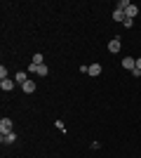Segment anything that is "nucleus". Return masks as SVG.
I'll return each instance as SVG.
<instances>
[{
  "instance_id": "nucleus-12",
  "label": "nucleus",
  "mask_w": 141,
  "mask_h": 158,
  "mask_svg": "<svg viewBox=\"0 0 141 158\" xmlns=\"http://www.w3.org/2000/svg\"><path fill=\"white\" fill-rule=\"evenodd\" d=\"M47 73H49V69H47L45 64H42V66H38V76H42V78H45Z\"/></svg>"
},
{
  "instance_id": "nucleus-14",
  "label": "nucleus",
  "mask_w": 141,
  "mask_h": 158,
  "mask_svg": "<svg viewBox=\"0 0 141 158\" xmlns=\"http://www.w3.org/2000/svg\"><path fill=\"white\" fill-rule=\"evenodd\" d=\"M0 80H7V66L5 64L0 66Z\"/></svg>"
},
{
  "instance_id": "nucleus-4",
  "label": "nucleus",
  "mask_w": 141,
  "mask_h": 158,
  "mask_svg": "<svg viewBox=\"0 0 141 158\" xmlns=\"http://www.w3.org/2000/svg\"><path fill=\"white\" fill-rule=\"evenodd\" d=\"M0 142H2V144H12V142H17V135H14V130H12V132H7V135H0Z\"/></svg>"
},
{
  "instance_id": "nucleus-3",
  "label": "nucleus",
  "mask_w": 141,
  "mask_h": 158,
  "mask_svg": "<svg viewBox=\"0 0 141 158\" xmlns=\"http://www.w3.org/2000/svg\"><path fill=\"white\" fill-rule=\"evenodd\" d=\"M122 66H125L127 71H134L136 69V59L134 57H125V59H122Z\"/></svg>"
},
{
  "instance_id": "nucleus-1",
  "label": "nucleus",
  "mask_w": 141,
  "mask_h": 158,
  "mask_svg": "<svg viewBox=\"0 0 141 158\" xmlns=\"http://www.w3.org/2000/svg\"><path fill=\"white\" fill-rule=\"evenodd\" d=\"M120 47H122L120 38H113L111 43H108V52H111V54H118V52H120Z\"/></svg>"
},
{
  "instance_id": "nucleus-16",
  "label": "nucleus",
  "mask_w": 141,
  "mask_h": 158,
  "mask_svg": "<svg viewBox=\"0 0 141 158\" xmlns=\"http://www.w3.org/2000/svg\"><path fill=\"white\" fill-rule=\"evenodd\" d=\"M136 69H141V57H139V59H136Z\"/></svg>"
},
{
  "instance_id": "nucleus-8",
  "label": "nucleus",
  "mask_w": 141,
  "mask_h": 158,
  "mask_svg": "<svg viewBox=\"0 0 141 158\" xmlns=\"http://www.w3.org/2000/svg\"><path fill=\"white\" fill-rule=\"evenodd\" d=\"M101 71H104V69H101V64H89V76H101Z\"/></svg>"
},
{
  "instance_id": "nucleus-15",
  "label": "nucleus",
  "mask_w": 141,
  "mask_h": 158,
  "mask_svg": "<svg viewBox=\"0 0 141 158\" xmlns=\"http://www.w3.org/2000/svg\"><path fill=\"white\" fill-rule=\"evenodd\" d=\"M132 24H134V19H125V24H122V26H125V28H132Z\"/></svg>"
},
{
  "instance_id": "nucleus-11",
  "label": "nucleus",
  "mask_w": 141,
  "mask_h": 158,
  "mask_svg": "<svg viewBox=\"0 0 141 158\" xmlns=\"http://www.w3.org/2000/svg\"><path fill=\"white\" fill-rule=\"evenodd\" d=\"M14 80H17V83H19V85H24V83H26V73H24V71H19V73H17V76H14Z\"/></svg>"
},
{
  "instance_id": "nucleus-9",
  "label": "nucleus",
  "mask_w": 141,
  "mask_h": 158,
  "mask_svg": "<svg viewBox=\"0 0 141 158\" xmlns=\"http://www.w3.org/2000/svg\"><path fill=\"white\" fill-rule=\"evenodd\" d=\"M125 19H127V17H125V12H120V10H115V12H113V21H118V24H125Z\"/></svg>"
},
{
  "instance_id": "nucleus-5",
  "label": "nucleus",
  "mask_w": 141,
  "mask_h": 158,
  "mask_svg": "<svg viewBox=\"0 0 141 158\" xmlns=\"http://www.w3.org/2000/svg\"><path fill=\"white\" fill-rule=\"evenodd\" d=\"M136 14H139V7L136 5H129L127 10H125V17H127V19H134Z\"/></svg>"
},
{
  "instance_id": "nucleus-10",
  "label": "nucleus",
  "mask_w": 141,
  "mask_h": 158,
  "mask_svg": "<svg viewBox=\"0 0 141 158\" xmlns=\"http://www.w3.org/2000/svg\"><path fill=\"white\" fill-rule=\"evenodd\" d=\"M129 5H132L129 0H118V5H115V10H120V12H125V10H127Z\"/></svg>"
},
{
  "instance_id": "nucleus-7",
  "label": "nucleus",
  "mask_w": 141,
  "mask_h": 158,
  "mask_svg": "<svg viewBox=\"0 0 141 158\" xmlns=\"http://www.w3.org/2000/svg\"><path fill=\"white\" fill-rule=\"evenodd\" d=\"M21 87H24V92H26V94H33L35 92V83H33V80H26Z\"/></svg>"
},
{
  "instance_id": "nucleus-6",
  "label": "nucleus",
  "mask_w": 141,
  "mask_h": 158,
  "mask_svg": "<svg viewBox=\"0 0 141 158\" xmlns=\"http://www.w3.org/2000/svg\"><path fill=\"white\" fill-rule=\"evenodd\" d=\"M14 85H17V80H10V78H7V80H0V87H2L5 92H10Z\"/></svg>"
},
{
  "instance_id": "nucleus-2",
  "label": "nucleus",
  "mask_w": 141,
  "mask_h": 158,
  "mask_svg": "<svg viewBox=\"0 0 141 158\" xmlns=\"http://www.w3.org/2000/svg\"><path fill=\"white\" fill-rule=\"evenodd\" d=\"M7 132H12V120L2 118V120H0V135H7Z\"/></svg>"
},
{
  "instance_id": "nucleus-13",
  "label": "nucleus",
  "mask_w": 141,
  "mask_h": 158,
  "mask_svg": "<svg viewBox=\"0 0 141 158\" xmlns=\"http://www.w3.org/2000/svg\"><path fill=\"white\" fill-rule=\"evenodd\" d=\"M33 64H35V66H42V54H40V52L33 54Z\"/></svg>"
}]
</instances>
